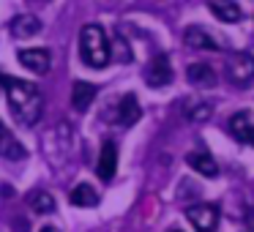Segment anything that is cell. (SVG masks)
I'll use <instances>...</instances> for the list:
<instances>
[{"mask_svg":"<svg viewBox=\"0 0 254 232\" xmlns=\"http://www.w3.org/2000/svg\"><path fill=\"white\" fill-rule=\"evenodd\" d=\"M189 167H191V170H197L199 175H205V177H216L219 175V164H216L213 161V156L208 153V150H197V153H189Z\"/></svg>","mask_w":254,"mask_h":232,"instance_id":"cell-15","label":"cell"},{"mask_svg":"<svg viewBox=\"0 0 254 232\" xmlns=\"http://www.w3.org/2000/svg\"><path fill=\"white\" fill-rule=\"evenodd\" d=\"M145 82H148V88H167V85L172 82V66H170V58L164 55V52H159V55H153L148 60V66H145L142 71Z\"/></svg>","mask_w":254,"mask_h":232,"instance_id":"cell-3","label":"cell"},{"mask_svg":"<svg viewBox=\"0 0 254 232\" xmlns=\"http://www.w3.org/2000/svg\"><path fill=\"white\" fill-rule=\"evenodd\" d=\"M186 219L191 221V227L197 232H213L219 224V208L213 202H199L186 208Z\"/></svg>","mask_w":254,"mask_h":232,"instance_id":"cell-5","label":"cell"},{"mask_svg":"<svg viewBox=\"0 0 254 232\" xmlns=\"http://www.w3.org/2000/svg\"><path fill=\"white\" fill-rule=\"evenodd\" d=\"M170 232H183V230H170Z\"/></svg>","mask_w":254,"mask_h":232,"instance_id":"cell-21","label":"cell"},{"mask_svg":"<svg viewBox=\"0 0 254 232\" xmlns=\"http://www.w3.org/2000/svg\"><path fill=\"white\" fill-rule=\"evenodd\" d=\"M8 30H11L14 39H30V36L41 33V22L33 14H19V17H14L11 22H8Z\"/></svg>","mask_w":254,"mask_h":232,"instance_id":"cell-11","label":"cell"},{"mask_svg":"<svg viewBox=\"0 0 254 232\" xmlns=\"http://www.w3.org/2000/svg\"><path fill=\"white\" fill-rule=\"evenodd\" d=\"M30 208H33L36 213H52V210H55V199L47 191H36L33 197H30Z\"/></svg>","mask_w":254,"mask_h":232,"instance_id":"cell-18","label":"cell"},{"mask_svg":"<svg viewBox=\"0 0 254 232\" xmlns=\"http://www.w3.org/2000/svg\"><path fill=\"white\" fill-rule=\"evenodd\" d=\"M96 172H99V177H101V180H107V183L115 177V172H118V145L112 142V139H107V142L101 145Z\"/></svg>","mask_w":254,"mask_h":232,"instance_id":"cell-7","label":"cell"},{"mask_svg":"<svg viewBox=\"0 0 254 232\" xmlns=\"http://www.w3.org/2000/svg\"><path fill=\"white\" fill-rule=\"evenodd\" d=\"M0 156H3V159H11V161H22L25 156H28L25 145L3 126V120H0Z\"/></svg>","mask_w":254,"mask_h":232,"instance_id":"cell-10","label":"cell"},{"mask_svg":"<svg viewBox=\"0 0 254 232\" xmlns=\"http://www.w3.org/2000/svg\"><path fill=\"white\" fill-rule=\"evenodd\" d=\"M183 41H186L191 50H224V44H221L219 39H213V36L208 33L205 28H199V25H191V28L183 30Z\"/></svg>","mask_w":254,"mask_h":232,"instance_id":"cell-9","label":"cell"},{"mask_svg":"<svg viewBox=\"0 0 254 232\" xmlns=\"http://www.w3.org/2000/svg\"><path fill=\"white\" fill-rule=\"evenodd\" d=\"M227 79H230L235 88H246L254 79V55H249V52L232 55L230 63H227Z\"/></svg>","mask_w":254,"mask_h":232,"instance_id":"cell-4","label":"cell"},{"mask_svg":"<svg viewBox=\"0 0 254 232\" xmlns=\"http://www.w3.org/2000/svg\"><path fill=\"white\" fill-rule=\"evenodd\" d=\"M252 232H254V230H252Z\"/></svg>","mask_w":254,"mask_h":232,"instance_id":"cell-23","label":"cell"},{"mask_svg":"<svg viewBox=\"0 0 254 232\" xmlns=\"http://www.w3.org/2000/svg\"><path fill=\"white\" fill-rule=\"evenodd\" d=\"M68 202L77 205V208H93V205H99V194H96V188L90 183H79V186L71 188Z\"/></svg>","mask_w":254,"mask_h":232,"instance_id":"cell-17","label":"cell"},{"mask_svg":"<svg viewBox=\"0 0 254 232\" xmlns=\"http://www.w3.org/2000/svg\"><path fill=\"white\" fill-rule=\"evenodd\" d=\"M186 117H189V120H194V123L208 120V117H210V107L208 104H194L191 110H186Z\"/></svg>","mask_w":254,"mask_h":232,"instance_id":"cell-19","label":"cell"},{"mask_svg":"<svg viewBox=\"0 0 254 232\" xmlns=\"http://www.w3.org/2000/svg\"><path fill=\"white\" fill-rule=\"evenodd\" d=\"M208 8L221 22H238L241 19V6L235 0H208Z\"/></svg>","mask_w":254,"mask_h":232,"instance_id":"cell-14","label":"cell"},{"mask_svg":"<svg viewBox=\"0 0 254 232\" xmlns=\"http://www.w3.org/2000/svg\"><path fill=\"white\" fill-rule=\"evenodd\" d=\"M139 115H142V110H139L137 96L126 93L121 99V104H118V123H121V126H134V123L139 120Z\"/></svg>","mask_w":254,"mask_h":232,"instance_id":"cell-12","label":"cell"},{"mask_svg":"<svg viewBox=\"0 0 254 232\" xmlns=\"http://www.w3.org/2000/svg\"><path fill=\"white\" fill-rule=\"evenodd\" d=\"M186 77H189V82L197 85V88H213L216 85V74H213V68H210L208 63H191L189 71H186Z\"/></svg>","mask_w":254,"mask_h":232,"instance_id":"cell-16","label":"cell"},{"mask_svg":"<svg viewBox=\"0 0 254 232\" xmlns=\"http://www.w3.org/2000/svg\"><path fill=\"white\" fill-rule=\"evenodd\" d=\"M110 41L101 25H85L82 33H79V58H82L85 66L90 68H104L110 63Z\"/></svg>","mask_w":254,"mask_h":232,"instance_id":"cell-2","label":"cell"},{"mask_svg":"<svg viewBox=\"0 0 254 232\" xmlns=\"http://www.w3.org/2000/svg\"><path fill=\"white\" fill-rule=\"evenodd\" d=\"M17 58L28 71L41 74V77H44V74L50 71V66H52V55H50V50H44V47H39V50H19Z\"/></svg>","mask_w":254,"mask_h":232,"instance_id":"cell-6","label":"cell"},{"mask_svg":"<svg viewBox=\"0 0 254 232\" xmlns=\"http://www.w3.org/2000/svg\"><path fill=\"white\" fill-rule=\"evenodd\" d=\"M0 85L6 90V101L14 120L19 126H36L41 120V112H44V96H41L39 85L19 77H3Z\"/></svg>","mask_w":254,"mask_h":232,"instance_id":"cell-1","label":"cell"},{"mask_svg":"<svg viewBox=\"0 0 254 232\" xmlns=\"http://www.w3.org/2000/svg\"><path fill=\"white\" fill-rule=\"evenodd\" d=\"M230 134L238 139V142L254 148V117L249 112H235L230 117Z\"/></svg>","mask_w":254,"mask_h":232,"instance_id":"cell-8","label":"cell"},{"mask_svg":"<svg viewBox=\"0 0 254 232\" xmlns=\"http://www.w3.org/2000/svg\"><path fill=\"white\" fill-rule=\"evenodd\" d=\"M39 232H61V230H58V227H52V224H47V227H41Z\"/></svg>","mask_w":254,"mask_h":232,"instance_id":"cell-20","label":"cell"},{"mask_svg":"<svg viewBox=\"0 0 254 232\" xmlns=\"http://www.w3.org/2000/svg\"><path fill=\"white\" fill-rule=\"evenodd\" d=\"M0 82H3V77H0Z\"/></svg>","mask_w":254,"mask_h":232,"instance_id":"cell-22","label":"cell"},{"mask_svg":"<svg viewBox=\"0 0 254 232\" xmlns=\"http://www.w3.org/2000/svg\"><path fill=\"white\" fill-rule=\"evenodd\" d=\"M93 99H96V85H90V82H74V88H71V107L77 112H85L90 104H93Z\"/></svg>","mask_w":254,"mask_h":232,"instance_id":"cell-13","label":"cell"}]
</instances>
